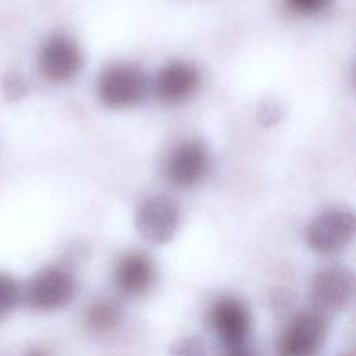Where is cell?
Here are the masks:
<instances>
[{"mask_svg":"<svg viewBox=\"0 0 356 356\" xmlns=\"http://www.w3.org/2000/svg\"><path fill=\"white\" fill-rule=\"evenodd\" d=\"M76 292L74 274L61 266L39 270L24 289L26 305L39 312H53L68 305Z\"/></svg>","mask_w":356,"mask_h":356,"instance_id":"obj_1","label":"cell"},{"mask_svg":"<svg viewBox=\"0 0 356 356\" xmlns=\"http://www.w3.org/2000/svg\"><path fill=\"white\" fill-rule=\"evenodd\" d=\"M19 296L21 288L17 280L13 275L0 271V318L14 309Z\"/></svg>","mask_w":356,"mask_h":356,"instance_id":"obj_13","label":"cell"},{"mask_svg":"<svg viewBox=\"0 0 356 356\" xmlns=\"http://www.w3.org/2000/svg\"><path fill=\"white\" fill-rule=\"evenodd\" d=\"M355 295V275L343 266H328L312 281V299L318 312L343 310Z\"/></svg>","mask_w":356,"mask_h":356,"instance_id":"obj_8","label":"cell"},{"mask_svg":"<svg viewBox=\"0 0 356 356\" xmlns=\"http://www.w3.org/2000/svg\"><path fill=\"white\" fill-rule=\"evenodd\" d=\"M24 356H47L46 352L43 349H39V348H32L29 350H26L24 353Z\"/></svg>","mask_w":356,"mask_h":356,"instance_id":"obj_19","label":"cell"},{"mask_svg":"<svg viewBox=\"0 0 356 356\" xmlns=\"http://www.w3.org/2000/svg\"><path fill=\"white\" fill-rule=\"evenodd\" d=\"M122 318L120 303L110 298L93 300L85 312V325L93 334H107L113 331Z\"/></svg>","mask_w":356,"mask_h":356,"instance_id":"obj_12","label":"cell"},{"mask_svg":"<svg viewBox=\"0 0 356 356\" xmlns=\"http://www.w3.org/2000/svg\"><path fill=\"white\" fill-rule=\"evenodd\" d=\"M147 88L145 72L134 64L118 63L107 67L97 81V95L103 104L124 108L139 103Z\"/></svg>","mask_w":356,"mask_h":356,"instance_id":"obj_2","label":"cell"},{"mask_svg":"<svg viewBox=\"0 0 356 356\" xmlns=\"http://www.w3.org/2000/svg\"><path fill=\"white\" fill-rule=\"evenodd\" d=\"M331 0H285L286 7L299 15H316L330 6Z\"/></svg>","mask_w":356,"mask_h":356,"instance_id":"obj_16","label":"cell"},{"mask_svg":"<svg viewBox=\"0 0 356 356\" xmlns=\"http://www.w3.org/2000/svg\"><path fill=\"white\" fill-rule=\"evenodd\" d=\"M200 85L197 67L188 61H171L160 68L154 90L164 104H179L188 100Z\"/></svg>","mask_w":356,"mask_h":356,"instance_id":"obj_10","label":"cell"},{"mask_svg":"<svg viewBox=\"0 0 356 356\" xmlns=\"http://www.w3.org/2000/svg\"><path fill=\"white\" fill-rule=\"evenodd\" d=\"M278 115H280V108L275 103H271V102H266L259 110V118L266 125L275 122L278 120Z\"/></svg>","mask_w":356,"mask_h":356,"instance_id":"obj_17","label":"cell"},{"mask_svg":"<svg viewBox=\"0 0 356 356\" xmlns=\"http://www.w3.org/2000/svg\"><path fill=\"white\" fill-rule=\"evenodd\" d=\"M83 64V54L78 43L64 33L51 35L40 49L39 67L51 82L74 79Z\"/></svg>","mask_w":356,"mask_h":356,"instance_id":"obj_6","label":"cell"},{"mask_svg":"<svg viewBox=\"0 0 356 356\" xmlns=\"http://www.w3.org/2000/svg\"><path fill=\"white\" fill-rule=\"evenodd\" d=\"M327 323L321 312L305 310L296 314L278 341L280 356H317L324 346Z\"/></svg>","mask_w":356,"mask_h":356,"instance_id":"obj_4","label":"cell"},{"mask_svg":"<svg viewBox=\"0 0 356 356\" xmlns=\"http://www.w3.org/2000/svg\"><path fill=\"white\" fill-rule=\"evenodd\" d=\"M170 356H206V346L197 337H185L171 346Z\"/></svg>","mask_w":356,"mask_h":356,"instance_id":"obj_14","label":"cell"},{"mask_svg":"<svg viewBox=\"0 0 356 356\" xmlns=\"http://www.w3.org/2000/svg\"><path fill=\"white\" fill-rule=\"evenodd\" d=\"M179 222V204L167 195H154L145 199L135 216L138 232L153 245L170 242L175 236Z\"/></svg>","mask_w":356,"mask_h":356,"instance_id":"obj_3","label":"cell"},{"mask_svg":"<svg viewBox=\"0 0 356 356\" xmlns=\"http://www.w3.org/2000/svg\"><path fill=\"white\" fill-rule=\"evenodd\" d=\"M224 356H257V355L252 349H249L246 345H242V346H238V348L225 349Z\"/></svg>","mask_w":356,"mask_h":356,"instance_id":"obj_18","label":"cell"},{"mask_svg":"<svg viewBox=\"0 0 356 356\" xmlns=\"http://www.w3.org/2000/svg\"><path fill=\"white\" fill-rule=\"evenodd\" d=\"M210 324L221 345L231 349L246 343L252 328V316L241 299L224 296L213 303Z\"/></svg>","mask_w":356,"mask_h":356,"instance_id":"obj_7","label":"cell"},{"mask_svg":"<svg viewBox=\"0 0 356 356\" xmlns=\"http://www.w3.org/2000/svg\"><path fill=\"white\" fill-rule=\"evenodd\" d=\"M114 285L124 296L135 298L146 293L156 278L153 260L142 252L122 254L114 267Z\"/></svg>","mask_w":356,"mask_h":356,"instance_id":"obj_11","label":"cell"},{"mask_svg":"<svg viewBox=\"0 0 356 356\" xmlns=\"http://www.w3.org/2000/svg\"><path fill=\"white\" fill-rule=\"evenodd\" d=\"M1 88L6 99L10 102L18 100L21 96H24L26 90L24 79L14 71H8L7 74H4L1 79Z\"/></svg>","mask_w":356,"mask_h":356,"instance_id":"obj_15","label":"cell"},{"mask_svg":"<svg viewBox=\"0 0 356 356\" xmlns=\"http://www.w3.org/2000/svg\"><path fill=\"white\" fill-rule=\"evenodd\" d=\"M342 356H353L352 353H349V355H342Z\"/></svg>","mask_w":356,"mask_h":356,"instance_id":"obj_20","label":"cell"},{"mask_svg":"<svg viewBox=\"0 0 356 356\" xmlns=\"http://www.w3.org/2000/svg\"><path fill=\"white\" fill-rule=\"evenodd\" d=\"M210 157L207 147L195 139L182 140L165 160V177L178 188H191L199 184L209 171Z\"/></svg>","mask_w":356,"mask_h":356,"instance_id":"obj_9","label":"cell"},{"mask_svg":"<svg viewBox=\"0 0 356 356\" xmlns=\"http://www.w3.org/2000/svg\"><path fill=\"white\" fill-rule=\"evenodd\" d=\"M355 217L345 209H330L314 217L306 229L310 249L321 254H331L343 249L353 238Z\"/></svg>","mask_w":356,"mask_h":356,"instance_id":"obj_5","label":"cell"}]
</instances>
